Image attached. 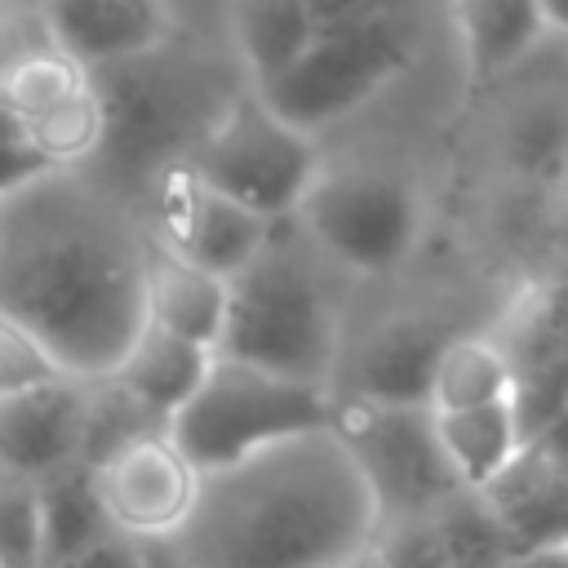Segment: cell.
I'll list each match as a JSON object with an SVG mask.
<instances>
[{
    "label": "cell",
    "instance_id": "obj_1",
    "mask_svg": "<svg viewBox=\"0 0 568 568\" xmlns=\"http://www.w3.org/2000/svg\"><path fill=\"white\" fill-rule=\"evenodd\" d=\"M146 222L89 169H49L0 200V306L71 377H106L142 315Z\"/></svg>",
    "mask_w": 568,
    "mask_h": 568
},
{
    "label": "cell",
    "instance_id": "obj_2",
    "mask_svg": "<svg viewBox=\"0 0 568 568\" xmlns=\"http://www.w3.org/2000/svg\"><path fill=\"white\" fill-rule=\"evenodd\" d=\"M377 532V501L333 426L288 435L204 470L178 528L182 568H351Z\"/></svg>",
    "mask_w": 568,
    "mask_h": 568
},
{
    "label": "cell",
    "instance_id": "obj_3",
    "mask_svg": "<svg viewBox=\"0 0 568 568\" xmlns=\"http://www.w3.org/2000/svg\"><path fill=\"white\" fill-rule=\"evenodd\" d=\"M333 280L337 266L315 248L302 222H275L253 262L226 280L217 355L333 390L346 337V311Z\"/></svg>",
    "mask_w": 568,
    "mask_h": 568
},
{
    "label": "cell",
    "instance_id": "obj_4",
    "mask_svg": "<svg viewBox=\"0 0 568 568\" xmlns=\"http://www.w3.org/2000/svg\"><path fill=\"white\" fill-rule=\"evenodd\" d=\"M337 395L315 382L280 377L257 364L213 355L195 395L169 417V439L204 475L266 444L333 426Z\"/></svg>",
    "mask_w": 568,
    "mask_h": 568
},
{
    "label": "cell",
    "instance_id": "obj_5",
    "mask_svg": "<svg viewBox=\"0 0 568 568\" xmlns=\"http://www.w3.org/2000/svg\"><path fill=\"white\" fill-rule=\"evenodd\" d=\"M315 248L346 275L399 271L426 231L417 182L395 164L346 160L320 164L302 209L293 213Z\"/></svg>",
    "mask_w": 568,
    "mask_h": 568
},
{
    "label": "cell",
    "instance_id": "obj_6",
    "mask_svg": "<svg viewBox=\"0 0 568 568\" xmlns=\"http://www.w3.org/2000/svg\"><path fill=\"white\" fill-rule=\"evenodd\" d=\"M186 164L235 204L284 222L302 209L324 155L315 133L275 115L253 84H240L195 138Z\"/></svg>",
    "mask_w": 568,
    "mask_h": 568
},
{
    "label": "cell",
    "instance_id": "obj_7",
    "mask_svg": "<svg viewBox=\"0 0 568 568\" xmlns=\"http://www.w3.org/2000/svg\"><path fill=\"white\" fill-rule=\"evenodd\" d=\"M413 58H417L413 13L355 22V27H320L315 40L297 53V62L284 67L275 80H266L257 93L288 124L320 133L364 111L382 89H390L413 67Z\"/></svg>",
    "mask_w": 568,
    "mask_h": 568
},
{
    "label": "cell",
    "instance_id": "obj_8",
    "mask_svg": "<svg viewBox=\"0 0 568 568\" xmlns=\"http://www.w3.org/2000/svg\"><path fill=\"white\" fill-rule=\"evenodd\" d=\"M333 430L351 448L377 501V524L435 515L462 488L435 439V417L426 404L337 399Z\"/></svg>",
    "mask_w": 568,
    "mask_h": 568
},
{
    "label": "cell",
    "instance_id": "obj_9",
    "mask_svg": "<svg viewBox=\"0 0 568 568\" xmlns=\"http://www.w3.org/2000/svg\"><path fill=\"white\" fill-rule=\"evenodd\" d=\"M138 209L146 222V235L164 244L169 253L231 280L240 266L253 262V253L275 231L271 217L235 204L213 182H204L186 160L160 164L146 186L138 191Z\"/></svg>",
    "mask_w": 568,
    "mask_h": 568
},
{
    "label": "cell",
    "instance_id": "obj_10",
    "mask_svg": "<svg viewBox=\"0 0 568 568\" xmlns=\"http://www.w3.org/2000/svg\"><path fill=\"white\" fill-rule=\"evenodd\" d=\"M89 470H93L98 497L106 506V519L115 524V532H124L133 541L178 537V528L186 524L195 493H200V470L169 439V430L133 439Z\"/></svg>",
    "mask_w": 568,
    "mask_h": 568
},
{
    "label": "cell",
    "instance_id": "obj_11",
    "mask_svg": "<svg viewBox=\"0 0 568 568\" xmlns=\"http://www.w3.org/2000/svg\"><path fill=\"white\" fill-rule=\"evenodd\" d=\"M453 333L457 328H444L439 315L399 311L368 328L359 342L342 337L333 395L373 404H426L430 364Z\"/></svg>",
    "mask_w": 568,
    "mask_h": 568
},
{
    "label": "cell",
    "instance_id": "obj_12",
    "mask_svg": "<svg viewBox=\"0 0 568 568\" xmlns=\"http://www.w3.org/2000/svg\"><path fill=\"white\" fill-rule=\"evenodd\" d=\"M89 377H53L44 386L0 395V470L22 479H49L80 462L84 448Z\"/></svg>",
    "mask_w": 568,
    "mask_h": 568
},
{
    "label": "cell",
    "instance_id": "obj_13",
    "mask_svg": "<svg viewBox=\"0 0 568 568\" xmlns=\"http://www.w3.org/2000/svg\"><path fill=\"white\" fill-rule=\"evenodd\" d=\"M49 36L89 71L142 58L178 36L173 0H40Z\"/></svg>",
    "mask_w": 568,
    "mask_h": 568
},
{
    "label": "cell",
    "instance_id": "obj_14",
    "mask_svg": "<svg viewBox=\"0 0 568 568\" xmlns=\"http://www.w3.org/2000/svg\"><path fill=\"white\" fill-rule=\"evenodd\" d=\"M479 493L506 524L515 550L568 541V462L559 453L528 439L515 462Z\"/></svg>",
    "mask_w": 568,
    "mask_h": 568
},
{
    "label": "cell",
    "instance_id": "obj_15",
    "mask_svg": "<svg viewBox=\"0 0 568 568\" xmlns=\"http://www.w3.org/2000/svg\"><path fill=\"white\" fill-rule=\"evenodd\" d=\"M142 315L146 324L178 333L186 342H200L217 351L222 320H226V280L169 253L146 235V262H142Z\"/></svg>",
    "mask_w": 568,
    "mask_h": 568
},
{
    "label": "cell",
    "instance_id": "obj_16",
    "mask_svg": "<svg viewBox=\"0 0 568 568\" xmlns=\"http://www.w3.org/2000/svg\"><path fill=\"white\" fill-rule=\"evenodd\" d=\"M448 13L470 84L510 75L550 36L537 0H448Z\"/></svg>",
    "mask_w": 568,
    "mask_h": 568
},
{
    "label": "cell",
    "instance_id": "obj_17",
    "mask_svg": "<svg viewBox=\"0 0 568 568\" xmlns=\"http://www.w3.org/2000/svg\"><path fill=\"white\" fill-rule=\"evenodd\" d=\"M217 351L186 342L178 333H164L155 324H142L138 337L129 342V351L120 355V364L106 373L124 395H133L146 413H155L160 422H169L204 382L209 364Z\"/></svg>",
    "mask_w": 568,
    "mask_h": 568
},
{
    "label": "cell",
    "instance_id": "obj_18",
    "mask_svg": "<svg viewBox=\"0 0 568 568\" xmlns=\"http://www.w3.org/2000/svg\"><path fill=\"white\" fill-rule=\"evenodd\" d=\"M222 27L235 49V62L253 89L275 80L297 53L315 40V13L306 0H226Z\"/></svg>",
    "mask_w": 568,
    "mask_h": 568
},
{
    "label": "cell",
    "instance_id": "obj_19",
    "mask_svg": "<svg viewBox=\"0 0 568 568\" xmlns=\"http://www.w3.org/2000/svg\"><path fill=\"white\" fill-rule=\"evenodd\" d=\"M510 395H515V359L497 333L457 328L439 346V355L430 364V382H426L430 413L479 408V404H497Z\"/></svg>",
    "mask_w": 568,
    "mask_h": 568
},
{
    "label": "cell",
    "instance_id": "obj_20",
    "mask_svg": "<svg viewBox=\"0 0 568 568\" xmlns=\"http://www.w3.org/2000/svg\"><path fill=\"white\" fill-rule=\"evenodd\" d=\"M430 417H435V439H439V448H444V457H448V466H453L462 488L479 493L524 448L515 399L457 408V413H430Z\"/></svg>",
    "mask_w": 568,
    "mask_h": 568
},
{
    "label": "cell",
    "instance_id": "obj_21",
    "mask_svg": "<svg viewBox=\"0 0 568 568\" xmlns=\"http://www.w3.org/2000/svg\"><path fill=\"white\" fill-rule=\"evenodd\" d=\"M36 493H40V568L71 559L115 532L98 497L93 470L84 462L53 470L49 479L36 484Z\"/></svg>",
    "mask_w": 568,
    "mask_h": 568
},
{
    "label": "cell",
    "instance_id": "obj_22",
    "mask_svg": "<svg viewBox=\"0 0 568 568\" xmlns=\"http://www.w3.org/2000/svg\"><path fill=\"white\" fill-rule=\"evenodd\" d=\"M430 524L444 550V568H501L515 555L506 524L475 488H457L430 515Z\"/></svg>",
    "mask_w": 568,
    "mask_h": 568
},
{
    "label": "cell",
    "instance_id": "obj_23",
    "mask_svg": "<svg viewBox=\"0 0 568 568\" xmlns=\"http://www.w3.org/2000/svg\"><path fill=\"white\" fill-rule=\"evenodd\" d=\"M0 568H40V493L36 479L0 470Z\"/></svg>",
    "mask_w": 568,
    "mask_h": 568
},
{
    "label": "cell",
    "instance_id": "obj_24",
    "mask_svg": "<svg viewBox=\"0 0 568 568\" xmlns=\"http://www.w3.org/2000/svg\"><path fill=\"white\" fill-rule=\"evenodd\" d=\"M53 377H62V368L49 355V346L18 315H9L0 306V395H18V390L44 386Z\"/></svg>",
    "mask_w": 568,
    "mask_h": 568
},
{
    "label": "cell",
    "instance_id": "obj_25",
    "mask_svg": "<svg viewBox=\"0 0 568 568\" xmlns=\"http://www.w3.org/2000/svg\"><path fill=\"white\" fill-rule=\"evenodd\" d=\"M306 4L315 13V27H355V22L413 13V0H306Z\"/></svg>",
    "mask_w": 568,
    "mask_h": 568
},
{
    "label": "cell",
    "instance_id": "obj_26",
    "mask_svg": "<svg viewBox=\"0 0 568 568\" xmlns=\"http://www.w3.org/2000/svg\"><path fill=\"white\" fill-rule=\"evenodd\" d=\"M40 173H49V164L27 146V138L22 133H4L0 138V200H9L13 191H22Z\"/></svg>",
    "mask_w": 568,
    "mask_h": 568
},
{
    "label": "cell",
    "instance_id": "obj_27",
    "mask_svg": "<svg viewBox=\"0 0 568 568\" xmlns=\"http://www.w3.org/2000/svg\"><path fill=\"white\" fill-rule=\"evenodd\" d=\"M49 568H142V541L124 537V532H111L106 541L71 555V559H58Z\"/></svg>",
    "mask_w": 568,
    "mask_h": 568
},
{
    "label": "cell",
    "instance_id": "obj_28",
    "mask_svg": "<svg viewBox=\"0 0 568 568\" xmlns=\"http://www.w3.org/2000/svg\"><path fill=\"white\" fill-rule=\"evenodd\" d=\"M501 568H568V541H559V546H528V550H515Z\"/></svg>",
    "mask_w": 568,
    "mask_h": 568
},
{
    "label": "cell",
    "instance_id": "obj_29",
    "mask_svg": "<svg viewBox=\"0 0 568 568\" xmlns=\"http://www.w3.org/2000/svg\"><path fill=\"white\" fill-rule=\"evenodd\" d=\"M142 568H182L173 541H142Z\"/></svg>",
    "mask_w": 568,
    "mask_h": 568
},
{
    "label": "cell",
    "instance_id": "obj_30",
    "mask_svg": "<svg viewBox=\"0 0 568 568\" xmlns=\"http://www.w3.org/2000/svg\"><path fill=\"white\" fill-rule=\"evenodd\" d=\"M550 36H568V0H537Z\"/></svg>",
    "mask_w": 568,
    "mask_h": 568
},
{
    "label": "cell",
    "instance_id": "obj_31",
    "mask_svg": "<svg viewBox=\"0 0 568 568\" xmlns=\"http://www.w3.org/2000/svg\"><path fill=\"white\" fill-rule=\"evenodd\" d=\"M355 568H386V564H382V559H373V555H368V550H364V555H359V564H355Z\"/></svg>",
    "mask_w": 568,
    "mask_h": 568
},
{
    "label": "cell",
    "instance_id": "obj_32",
    "mask_svg": "<svg viewBox=\"0 0 568 568\" xmlns=\"http://www.w3.org/2000/svg\"><path fill=\"white\" fill-rule=\"evenodd\" d=\"M355 564H359V559H355ZM355 564H351V568H355Z\"/></svg>",
    "mask_w": 568,
    "mask_h": 568
}]
</instances>
